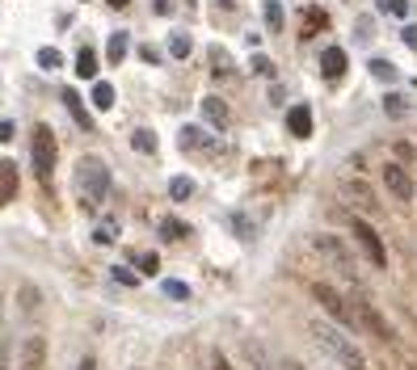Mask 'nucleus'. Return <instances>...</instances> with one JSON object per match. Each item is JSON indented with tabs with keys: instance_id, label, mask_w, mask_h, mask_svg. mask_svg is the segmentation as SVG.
<instances>
[{
	"instance_id": "f257e3e1",
	"label": "nucleus",
	"mask_w": 417,
	"mask_h": 370,
	"mask_svg": "<svg viewBox=\"0 0 417 370\" xmlns=\"http://www.w3.org/2000/svg\"><path fill=\"white\" fill-rule=\"evenodd\" d=\"M308 333H312V341H317L341 370H367V353H362L337 324H325V320H308Z\"/></svg>"
},
{
	"instance_id": "f03ea898",
	"label": "nucleus",
	"mask_w": 417,
	"mask_h": 370,
	"mask_svg": "<svg viewBox=\"0 0 417 370\" xmlns=\"http://www.w3.org/2000/svg\"><path fill=\"white\" fill-rule=\"evenodd\" d=\"M76 198H80V206H97L101 198L110 194V169H106V160H97V156H85V160L76 165Z\"/></svg>"
},
{
	"instance_id": "7ed1b4c3",
	"label": "nucleus",
	"mask_w": 417,
	"mask_h": 370,
	"mask_svg": "<svg viewBox=\"0 0 417 370\" xmlns=\"http://www.w3.org/2000/svg\"><path fill=\"white\" fill-rule=\"evenodd\" d=\"M55 156H60V143H55V131L51 127H34V139H30V160H34V173L42 185H51L55 177Z\"/></svg>"
},
{
	"instance_id": "20e7f679",
	"label": "nucleus",
	"mask_w": 417,
	"mask_h": 370,
	"mask_svg": "<svg viewBox=\"0 0 417 370\" xmlns=\"http://www.w3.org/2000/svg\"><path fill=\"white\" fill-rule=\"evenodd\" d=\"M312 299H317L329 315H333V320L341 324V329H358V320H354V311H350V303L329 286V282H312Z\"/></svg>"
},
{
	"instance_id": "39448f33",
	"label": "nucleus",
	"mask_w": 417,
	"mask_h": 370,
	"mask_svg": "<svg viewBox=\"0 0 417 370\" xmlns=\"http://www.w3.org/2000/svg\"><path fill=\"white\" fill-rule=\"evenodd\" d=\"M312 248H317L321 257H329V261H333V266H337L346 278H354V274H358V270H354V257H350V248H346V240H341V236L317 232V236H312Z\"/></svg>"
},
{
	"instance_id": "423d86ee",
	"label": "nucleus",
	"mask_w": 417,
	"mask_h": 370,
	"mask_svg": "<svg viewBox=\"0 0 417 370\" xmlns=\"http://www.w3.org/2000/svg\"><path fill=\"white\" fill-rule=\"evenodd\" d=\"M350 232L358 236V244H362V252H367V257H371V266H375V270H384V266H388V248H384V240H380V232H375V228H371L367 219H362V215H354V219H350Z\"/></svg>"
},
{
	"instance_id": "0eeeda50",
	"label": "nucleus",
	"mask_w": 417,
	"mask_h": 370,
	"mask_svg": "<svg viewBox=\"0 0 417 370\" xmlns=\"http://www.w3.org/2000/svg\"><path fill=\"white\" fill-rule=\"evenodd\" d=\"M350 311H354V320H358L362 329H371V333H375V337H380L384 345H392V341H396V333H392V324H388V320H384V315H380V307H375V303H367V299H358V303L350 307Z\"/></svg>"
},
{
	"instance_id": "6e6552de",
	"label": "nucleus",
	"mask_w": 417,
	"mask_h": 370,
	"mask_svg": "<svg viewBox=\"0 0 417 370\" xmlns=\"http://www.w3.org/2000/svg\"><path fill=\"white\" fill-rule=\"evenodd\" d=\"M384 185L396 202H409L413 198V177L405 173V165H384Z\"/></svg>"
},
{
	"instance_id": "1a4fd4ad",
	"label": "nucleus",
	"mask_w": 417,
	"mask_h": 370,
	"mask_svg": "<svg viewBox=\"0 0 417 370\" xmlns=\"http://www.w3.org/2000/svg\"><path fill=\"white\" fill-rule=\"evenodd\" d=\"M341 194H346L358 210H375V206H380V202H375V189H371L367 181H358V177H346V181H341Z\"/></svg>"
},
{
	"instance_id": "9d476101",
	"label": "nucleus",
	"mask_w": 417,
	"mask_h": 370,
	"mask_svg": "<svg viewBox=\"0 0 417 370\" xmlns=\"http://www.w3.org/2000/svg\"><path fill=\"white\" fill-rule=\"evenodd\" d=\"M198 105H202V118L211 122L215 131H228V127H232V110H228L224 97H202Z\"/></svg>"
},
{
	"instance_id": "9b49d317",
	"label": "nucleus",
	"mask_w": 417,
	"mask_h": 370,
	"mask_svg": "<svg viewBox=\"0 0 417 370\" xmlns=\"http://www.w3.org/2000/svg\"><path fill=\"white\" fill-rule=\"evenodd\" d=\"M181 147H186V151H202V156H220V143L206 135L202 127H186V131H181Z\"/></svg>"
},
{
	"instance_id": "f8f14e48",
	"label": "nucleus",
	"mask_w": 417,
	"mask_h": 370,
	"mask_svg": "<svg viewBox=\"0 0 417 370\" xmlns=\"http://www.w3.org/2000/svg\"><path fill=\"white\" fill-rule=\"evenodd\" d=\"M346 64H350V59H346L341 46H325V50H321V76H325V80H341V76H346Z\"/></svg>"
},
{
	"instance_id": "ddd939ff",
	"label": "nucleus",
	"mask_w": 417,
	"mask_h": 370,
	"mask_svg": "<svg viewBox=\"0 0 417 370\" xmlns=\"http://www.w3.org/2000/svg\"><path fill=\"white\" fill-rule=\"evenodd\" d=\"M287 131L295 139H308L312 135V110H308V105H291V110H287Z\"/></svg>"
},
{
	"instance_id": "4468645a",
	"label": "nucleus",
	"mask_w": 417,
	"mask_h": 370,
	"mask_svg": "<svg viewBox=\"0 0 417 370\" xmlns=\"http://www.w3.org/2000/svg\"><path fill=\"white\" fill-rule=\"evenodd\" d=\"M64 105H68V114H72V122L80 127V131H93V118H89V110H85V97L80 93H64Z\"/></svg>"
},
{
	"instance_id": "2eb2a0df",
	"label": "nucleus",
	"mask_w": 417,
	"mask_h": 370,
	"mask_svg": "<svg viewBox=\"0 0 417 370\" xmlns=\"http://www.w3.org/2000/svg\"><path fill=\"white\" fill-rule=\"evenodd\" d=\"M127 46H131V38H127V30H118V34H110V42H106V59L118 68L123 59H127Z\"/></svg>"
},
{
	"instance_id": "dca6fc26",
	"label": "nucleus",
	"mask_w": 417,
	"mask_h": 370,
	"mask_svg": "<svg viewBox=\"0 0 417 370\" xmlns=\"http://www.w3.org/2000/svg\"><path fill=\"white\" fill-rule=\"evenodd\" d=\"M13 194H17V173H13V165L5 160V165H0V206H5Z\"/></svg>"
},
{
	"instance_id": "f3484780",
	"label": "nucleus",
	"mask_w": 417,
	"mask_h": 370,
	"mask_svg": "<svg viewBox=\"0 0 417 370\" xmlns=\"http://www.w3.org/2000/svg\"><path fill=\"white\" fill-rule=\"evenodd\" d=\"M76 76H85V80L97 76V50H93V46H85L80 55H76Z\"/></svg>"
},
{
	"instance_id": "a211bd4d",
	"label": "nucleus",
	"mask_w": 417,
	"mask_h": 370,
	"mask_svg": "<svg viewBox=\"0 0 417 370\" xmlns=\"http://www.w3.org/2000/svg\"><path fill=\"white\" fill-rule=\"evenodd\" d=\"M206 55H211V72H215V76H232V55H228L224 46H211Z\"/></svg>"
},
{
	"instance_id": "6ab92c4d",
	"label": "nucleus",
	"mask_w": 417,
	"mask_h": 370,
	"mask_svg": "<svg viewBox=\"0 0 417 370\" xmlns=\"http://www.w3.org/2000/svg\"><path fill=\"white\" fill-rule=\"evenodd\" d=\"M89 101L97 105V110H110V105H114V84L97 80V84H93V97H89Z\"/></svg>"
},
{
	"instance_id": "aec40b11",
	"label": "nucleus",
	"mask_w": 417,
	"mask_h": 370,
	"mask_svg": "<svg viewBox=\"0 0 417 370\" xmlns=\"http://www.w3.org/2000/svg\"><path fill=\"white\" fill-rule=\"evenodd\" d=\"M131 147H139L143 156H152V151H156V135H152L148 127H135V131H131Z\"/></svg>"
},
{
	"instance_id": "412c9836",
	"label": "nucleus",
	"mask_w": 417,
	"mask_h": 370,
	"mask_svg": "<svg viewBox=\"0 0 417 370\" xmlns=\"http://www.w3.org/2000/svg\"><path fill=\"white\" fill-rule=\"evenodd\" d=\"M161 236H169V240H186V236H190V223H181V219H173V215H165V219H161Z\"/></svg>"
},
{
	"instance_id": "4be33fe9",
	"label": "nucleus",
	"mask_w": 417,
	"mask_h": 370,
	"mask_svg": "<svg viewBox=\"0 0 417 370\" xmlns=\"http://www.w3.org/2000/svg\"><path fill=\"white\" fill-rule=\"evenodd\" d=\"M93 240H97V244H114V240H118V219H101L97 232H93Z\"/></svg>"
},
{
	"instance_id": "5701e85b",
	"label": "nucleus",
	"mask_w": 417,
	"mask_h": 370,
	"mask_svg": "<svg viewBox=\"0 0 417 370\" xmlns=\"http://www.w3.org/2000/svg\"><path fill=\"white\" fill-rule=\"evenodd\" d=\"M329 26V17L321 13V9H308V17H303V38H312L317 30H325Z\"/></svg>"
},
{
	"instance_id": "b1692460",
	"label": "nucleus",
	"mask_w": 417,
	"mask_h": 370,
	"mask_svg": "<svg viewBox=\"0 0 417 370\" xmlns=\"http://www.w3.org/2000/svg\"><path fill=\"white\" fill-rule=\"evenodd\" d=\"M190 194H194V181H190V177H173V181H169V198H173V202H186Z\"/></svg>"
},
{
	"instance_id": "393cba45",
	"label": "nucleus",
	"mask_w": 417,
	"mask_h": 370,
	"mask_svg": "<svg viewBox=\"0 0 417 370\" xmlns=\"http://www.w3.org/2000/svg\"><path fill=\"white\" fill-rule=\"evenodd\" d=\"M38 362H42V341L34 337V341H26V353H21V366H26V370H38Z\"/></svg>"
},
{
	"instance_id": "a878e982",
	"label": "nucleus",
	"mask_w": 417,
	"mask_h": 370,
	"mask_svg": "<svg viewBox=\"0 0 417 370\" xmlns=\"http://www.w3.org/2000/svg\"><path fill=\"white\" fill-rule=\"evenodd\" d=\"M38 68H46V72H55V68H64V55H60L55 46H42V50H38Z\"/></svg>"
},
{
	"instance_id": "bb28decb",
	"label": "nucleus",
	"mask_w": 417,
	"mask_h": 370,
	"mask_svg": "<svg viewBox=\"0 0 417 370\" xmlns=\"http://www.w3.org/2000/svg\"><path fill=\"white\" fill-rule=\"evenodd\" d=\"M266 26H270V34L283 30V5L278 0H266Z\"/></svg>"
},
{
	"instance_id": "cd10ccee",
	"label": "nucleus",
	"mask_w": 417,
	"mask_h": 370,
	"mask_svg": "<svg viewBox=\"0 0 417 370\" xmlns=\"http://www.w3.org/2000/svg\"><path fill=\"white\" fill-rule=\"evenodd\" d=\"M169 50H173V59H186L190 50H194V42H190V34H173V42H169Z\"/></svg>"
},
{
	"instance_id": "c85d7f7f",
	"label": "nucleus",
	"mask_w": 417,
	"mask_h": 370,
	"mask_svg": "<svg viewBox=\"0 0 417 370\" xmlns=\"http://www.w3.org/2000/svg\"><path fill=\"white\" fill-rule=\"evenodd\" d=\"M380 13H388V17H409V0H380Z\"/></svg>"
},
{
	"instance_id": "c756f323",
	"label": "nucleus",
	"mask_w": 417,
	"mask_h": 370,
	"mask_svg": "<svg viewBox=\"0 0 417 370\" xmlns=\"http://www.w3.org/2000/svg\"><path fill=\"white\" fill-rule=\"evenodd\" d=\"M384 110H388L392 118H400V114H409V101L396 97V93H388V97H384Z\"/></svg>"
},
{
	"instance_id": "7c9ffc66",
	"label": "nucleus",
	"mask_w": 417,
	"mask_h": 370,
	"mask_svg": "<svg viewBox=\"0 0 417 370\" xmlns=\"http://www.w3.org/2000/svg\"><path fill=\"white\" fill-rule=\"evenodd\" d=\"M367 68H371V76H375V80H396V68H392L388 59H371Z\"/></svg>"
},
{
	"instance_id": "2f4dec72",
	"label": "nucleus",
	"mask_w": 417,
	"mask_h": 370,
	"mask_svg": "<svg viewBox=\"0 0 417 370\" xmlns=\"http://www.w3.org/2000/svg\"><path fill=\"white\" fill-rule=\"evenodd\" d=\"M110 274H114V282H123V286H135V282H139V274H131L127 266H110Z\"/></svg>"
},
{
	"instance_id": "473e14b6",
	"label": "nucleus",
	"mask_w": 417,
	"mask_h": 370,
	"mask_svg": "<svg viewBox=\"0 0 417 370\" xmlns=\"http://www.w3.org/2000/svg\"><path fill=\"white\" fill-rule=\"evenodd\" d=\"M257 76H274V59H266V55H253V64H249Z\"/></svg>"
},
{
	"instance_id": "72a5a7b5",
	"label": "nucleus",
	"mask_w": 417,
	"mask_h": 370,
	"mask_svg": "<svg viewBox=\"0 0 417 370\" xmlns=\"http://www.w3.org/2000/svg\"><path fill=\"white\" fill-rule=\"evenodd\" d=\"M232 228L240 232V240H253V223H249L245 215H232Z\"/></svg>"
},
{
	"instance_id": "f704fd0d",
	"label": "nucleus",
	"mask_w": 417,
	"mask_h": 370,
	"mask_svg": "<svg viewBox=\"0 0 417 370\" xmlns=\"http://www.w3.org/2000/svg\"><path fill=\"white\" fill-rule=\"evenodd\" d=\"M139 266H143V274H156V270H161V257H156V252H143Z\"/></svg>"
},
{
	"instance_id": "c9c22d12",
	"label": "nucleus",
	"mask_w": 417,
	"mask_h": 370,
	"mask_svg": "<svg viewBox=\"0 0 417 370\" xmlns=\"http://www.w3.org/2000/svg\"><path fill=\"white\" fill-rule=\"evenodd\" d=\"M165 295H173V299H190V286H186V282H165Z\"/></svg>"
},
{
	"instance_id": "e433bc0d",
	"label": "nucleus",
	"mask_w": 417,
	"mask_h": 370,
	"mask_svg": "<svg viewBox=\"0 0 417 370\" xmlns=\"http://www.w3.org/2000/svg\"><path fill=\"white\" fill-rule=\"evenodd\" d=\"M211 370H232V362H228L224 349H211Z\"/></svg>"
},
{
	"instance_id": "4c0bfd02",
	"label": "nucleus",
	"mask_w": 417,
	"mask_h": 370,
	"mask_svg": "<svg viewBox=\"0 0 417 370\" xmlns=\"http://www.w3.org/2000/svg\"><path fill=\"white\" fill-rule=\"evenodd\" d=\"M400 38H405L409 46H417V26H405V30H400Z\"/></svg>"
},
{
	"instance_id": "58836bf2",
	"label": "nucleus",
	"mask_w": 417,
	"mask_h": 370,
	"mask_svg": "<svg viewBox=\"0 0 417 370\" xmlns=\"http://www.w3.org/2000/svg\"><path fill=\"white\" fill-rule=\"evenodd\" d=\"M9 139H13V122L5 118V122H0V143H9Z\"/></svg>"
},
{
	"instance_id": "ea45409f",
	"label": "nucleus",
	"mask_w": 417,
	"mask_h": 370,
	"mask_svg": "<svg viewBox=\"0 0 417 370\" xmlns=\"http://www.w3.org/2000/svg\"><path fill=\"white\" fill-rule=\"evenodd\" d=\"M76 370H97V362H93V358H85V362H80Z\"/></svg>"
},
{
	"instance_id": "a19ab883",
	"label": "nucleus",
	"mask_w": 417,
	"mask_h": 370,
	"mask_svg": "<svg viewBox=\"0 0 417 370\" xmlns=\"http://www.w3.org/2000/svg\"><path fill=\"white\" fill-rule=\"evenodd\" d=\"M106 5H110V9H127V0H106Z\"/></svg>"
},
{
	"instance_id": "79ce46f5",
	"label": "nucleus",
	"mask_w": 417,
	"mask_h": 370,
	"mask_svg": "<svg viewBox=\"0 0 417 370\" xmlns=\"http://www.w3.org/2000/svg\"><path fill=\"white\" fill-rule=\"evenodd\" d=\"M283 370H299V366H295V362H287V366H283Z\"/></svg>"
}]
</instances>
